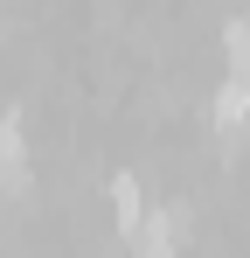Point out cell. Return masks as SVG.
<instances>
[{"instance_id":"obj_3","label":"cell","mask_w":250,"mask_h":258,"mask_svg":"<svg viewBox=\"0 0 250 258\" xmlns=\"http://www.w3.org/2000/svg\"><path fill=\"white\" fill-rule=\"evenodd\" d=\"M111 203H118V230L132 237V230H139V216H146V196H139V181H132V174H111Z\"/></svg>"},{"instance_id":"obj_1","label":"cell","mask_w":250,"mask_h":258,"mask_svg":"<svg viewBox=\"0 0 250 258\" xmlns=\"http://www.w3.org/2000/svg\"><path fill=\"white\" fill-rule=\"evenodd\" d=\"M181 237H188L181 210H146V216H139V230H132V258H174V251H181Z\"/></svg>"},{"instance_id":"obj_2","label":"cell","mask_w":250,"mask_h":258,"mask_svg":"<svg viewBox=\"0 0 250 258\" xmlns=\"http://www.w3.org/2000/svg\"><path fill=\"white\" fill-rule=\"evenodd\" d=\"M215 119H222V126H250V70H222V84H215Z\"/></svg>"},{"instance_id":"obj_4","label":"cell","mask_w":250,"mask_h":258,"mask_svg":"<svg viewBox=\"0 0 250 258\" xmlns=\"http://www.w3.org/2000/svg\"><path fill=\"white\" fill-rule=\"evenodd\" d=\"M222 42H229V70H250V14L222 21Z\"/></svg>"}]
</instances>
